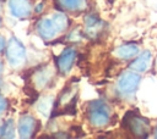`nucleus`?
Wrapping results in <instances>:
<instances>
[{
	"mask_svg": "<svg viewBox=\"0 0 157 139\" xmlns=\"http://www.w3.org/2000/svg\"><path fill=\"white\" fill-rule=\"evenodd\" d=\"M67 26V18L65 15L59 13L53 18H44L38 23V32L44 38H53L56 33L64 30Z\"/></svg>",
	"mask_w": 157,
	"mask_h": 139,
	"instance_id": "obj_1",
	"label": "nucleus"
},
{
	"mask_svg": "<svg viewBox=\"0 0 157 139\" xmlns=\"http://www.w3.org/2000/svg\"><path fill=\"white\" fill-rule=\"evenodd\" d=\"M7 60L12 66H21L26 60V52L22 44L16 39L11 38L7 45Z\"/></svg>",
	"mask_w": 157,
	"mask_h": 139,
	"instance_id": "obj_2",
	"label": "nucleus"
},
{
	"mask_svg": "<svg viewBox=\"0 0 157 139\" xmlns=\"http://www.w3.org/2000/svg\"><path fill=\"white\" fill-rule=\"evenodd\" d=\"M90 121L94 126H104L109 119L108 109L102 102H92L90 106Z\"/></svg>",
	"mask_w": 157,
	"mask_h": 139,
	"instance_id": "obj_3",
	"label": "nucleus"
},
{
	"mask_svg": "<svg viewBox=\"0 0 157 139\" xmlns=\"http://www.w3.org/2000/svg\"><path fill=\"white\" fill-rule=\"evenodd\" d=\"M9 7L16 17H27L31 13L29 0H9Z\"/></svg>",
	"mask_w": 157,
	"mask_h": 139,
	"instance_id": "obj_4",
	"label": "nucleus"
},
{
	"mask_svg": "<svg viewBox=\"0 0 157 139\" xmlns=\"http://www.w3.org/2000/svg\"><path fill=\"white\" fill-rule=\"evenodd\" d=\"M140 80V77L134 73H124L119 79V89L124 93H131L135 90Z\"/></svg>",
	"mask_w": 157,
	"mask_h": 139,
	"instance_id": "obj_5",
	"label": "nucleus"
},
{
	"mask_svg": "<svg viewBox=\"0 0 157 139\" xmlns=\"http://www.w3.org/2000/svg\"><path fill=\"white\" fill-rule=\"evenodd\" d=\"M36 119L32 116H22L18 121V133L22 138H28L34 133Z\"/></svg>",
	"mask_w": 157,
	"mask_h": 139,
	"instance_id": "obj_6",
	"label": "nucleus"
},
{
	"mask_svg": "<svg viewBox=\"0 0 157 139\" xmlns=\"http://www.w3.org/2000/svg\"><path fill=\"white\" fill-rule=\"evenodd\" d=\"M75 56H76V52L71 48H69L61 52V55L58 59V67L63 73H66L71 68V66L75 61Z\"/></svg>",
	"mask_w": 157,
	"mask_h": 139,
	"instance_id": "obj_7",
	"label": "nucleus"
},
{
	"mask_svg": "<svg viewBox=\"0 0 157 139\" xmlns=\"http://www.w3.org/2000/svg\"><path fill=\"white\" fill-rule=\"evenodd\" d=\"M126 124L129 129L134 134H137V135H146L147 129H148V124L146 123V121L137 116H132L131 118H129Z\"/></svg>",
	"mask_w": 157,
	"mask_h": 139,
	"instance_id": "obj_8",
	"label": "nucleus"
},
{
	"mask_svg": "<svg viewBox=\"0 0 157 139\" xmlns=\"http://www.w3.org/2000/svg\"><path fill=\"white\" fill-rule=\"evenodd\" d=\"M148 60H150V54L148 52H144L131 63V67L137 70V71H145L147 68Z\"/></svg>",
	"mask_w": 157,
	"mask_h": 139,
	"instance_id": "obj_9",
	"label": "nucleus"
},
{
	"mask_svg": "<svg viewBox=\"0 0 157 139\" xmlns=\"http://www.w3.org/2000/svg\"><path fill=\"white\" fill-rule=\"evenodd\" d=\"M117 54L123 59H129L137 54V48L132 46V45H123V46L118 48Z\"/></svg>",
	"mask_w": 157,
	"mask_h": 139,
	"instance_id": "obj_10",
	"label": "nucleus"
},
{
	"mask_svg": "<svg viewBox=\"0 0 157 139\" xmlns=\"http://www.w3.org/2000/svg\"><path fill=\"white\" fill-rule=\"evenodd\" d=\"M50 72L48 71V70H42V71H39L37 74H36V77H34V82H36V84L38 85V87H44L45 85V83L48 82V79L50 78Z\"/></svg>",
	"mask_w": 157,
	"mask_h": 139,
	"instance_id": "obj_11",
	"label": "nucleus"
},
{
	"mask_svg": "<svg viewBox=\"0 0 157 139\" xmlns=\"http://www.w3.org/2000/svg\"><path fill=\"white\" fill-rule=\"evenodd\" d=\"M60 4L70 10H74V9H80V7H83L85 5V1L83 0H60Z\"/></svg>",
	"mask_w": 157,
	"mask_h": 139,
	"instance_id": "obj_12",
	"label": "nucleus"
},
{
	"mask_svg": "<svg viewBox=\"0 0 157 139\" xmlns=\"http://www.w3.org/2000/svg\"><path fill=\"white\" fill-rule=\"evenodd\" d=\"M0 132H1V137H5V138H10V137H12V133H13L12 121H11V119L7 121V122L2 126V128L0 129Z\"/></svg>",
	"mask_w": 157,
	"mask_h": 139,
	"instance_id": "obj_13",
	"label": "nucleus"
},
{
	"mask_svg": "<svg viewBox=\"0 0 157 139\" xmlns=\"http://www.w3.org/2000/svg\"><path fill=\"white\" fill-rule=\"evenodd\" d=\"M48 102H49V99H43L38 106V109L44 113V115H48L49 112V107H48Z\"/></svg>",
	"mask_w": 157,
	"mask_h": 139,
	"instance_id": "obj_14",
	"label": "nucleus"
},
{
	"mask_svg": "<svg viewBox=\"0 0 157 139\" xmlns=\"http://www.w3.org/2000/svg\"><path fill=\"white\" fill-rule=\"evenodd\" d=\"M6 107V100L0 95V111H2Z\"/></svg>",
	"mask_w": 157,
	"mask_h": 139,
	"instance_id": "obj_15",
	"label": "nucleus"
},
{
	"mask_svg": "<svg viewBox=\"0 0 157 139\" xmlns=\"http://www.w3.org/2000/svg\"><path fill=\"white\" fill-rule=\"evenodd\" d=\"M4 46H5V40H4V38L0 37V51L4 49Z\"/></svg>",
	"mask_w": 157,
	"mask_h": 139,
	"instance_id": "obj_16",
	"label": "nucleus"
},
{
	"mask_svg": "<svg viewBox=\"0 0 157 139\" xmlns=\"http://www.w3.org/2000/svg\"><path fill=\"white\" fill-rule=\"evenodd\" d=\"M0 71H1V63H0Z\"/></svg>",
	"mask_w": 157,
	"mask_h": 139,
	"instance_id": "obj_17",
	"label": "nucleus"
},
{
	"mask_svg": "<svg viewBox=\"0 0 157 139\" xmlns=\"http://www.w3.org/2000/svg\"><path fill=\"white\" fill-rule=\"evenodd\" d=\"M0 24H1V20H0Z\"/></svg>",
	"mask_w": 157,
	"mask_h": 139,
	"instance_id": "obj_18",
	"label": "nucleus"
},
{
	"mask_svg": "<svg viewBox=\"0 0 157 139\" xmlns=\"http://www.w3.org/2000/svg\"><path fill=\"white\" fill-rule=\"evenodd\" d=\"M0 135H1V132H0Z\"/></svg>",
	"mask_w": 157,
	"mask_h": 139,
	"instance_id": "obj_19",
	"label": "nucleus"
}]
</instances>
